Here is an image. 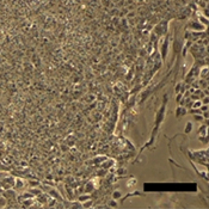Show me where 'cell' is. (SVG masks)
<instances>
[{"label":"cell","instance_id":"obj_2","mask_svg":"<svg viewBox=\"0 0 209 209\" xmlns=\"http://www.w3.org/2000/svg\"><path fill=\"white\" fill-rule=\"evenodd\" d=\"M192 30H197V31H202V30H204V28L205 26H203L201 23H197V22H192V23H190V25H189Z\"/></svg>","mask_w":209,"mask_h":209},{"label":"cell","instance_id":"obj_5","mask_svg":"<svg viewBox=\"0 0 209 209\" xmlns=\"http://www.w3.org/2000/svg\"><path fill=\"white\" fill-rule=\"evenodd\" d=\"M201 105H202V102H201V100H198V102H196V103H195V105H194V107H195V108H199Z\"/></svg>","mask_w":209,"mask_h":209},{"label":"cell","instance_id":"obj_4","mask_svg":"<svg viewBox=\"0 0 209 209\" xmlns=\"http://www.w3.org/2000/svg\"><path fill=\"white\" fill-rule=\"evenodd\" d=\"M16 186L17 188H23V185H24V183H23V180L22 179H16Z\"/></svg>","mask_w":209,"mask_h":209},{"label":"cell","instance_id":"obj_6","mask_svg":"<svg viewBox=\"0 0 209 209\" xmlns=\"http://www.w3.org/2000/svg\"><path fill=\"white\" fill-rule=\"evenodd\" d=\"M185 113H186V111H185L184 109H180V108H179L178 111H177V115H179V114H185Z\"/></svg>","mask_w":209,"mask_h":209},{"label":"cell","instance_id":"obj_1","mask_svg":"<svg viewBox=\"0 0 209 209\" xmlns=\"http://www.w3.org/2000/svg\"><path fill=\"white\" fill-rule=\"evenodd\" d=\"M167 52H169V37L165 38V41H164V43L161 46V56H163V60L166 59Z\"/></svg>","mask_w":209,"mask_h":209},{"label":"cell","instance_id":"obj_3","mask_svg":"<svg viewBox=\"0 0 209 209\" xmlns=\"http://www.w3.org/2000/svg\"><path fill=\"white\" fill-rule=\"evenodd\" d=\"M190 130H192V123L188 122V123H186V128H185V130H184V132H185V133L188 134V133H189Z\"/></svg>","mask_w":209,"mask_h":209},{"label":"cell","instance_id":"obj_7","mask_svg":"<svg viewBox=\"0 0 209 209\" xmlns=\"http://www.w3.org/2000/svg\"><path fill=\"white\" fill-rule=\"evenodd\" d=\"M120 196H121V194H120V192H114V197H115V198H118Z\"/></svg>","mask_w":209,"mask_h":209}]
</instances>
